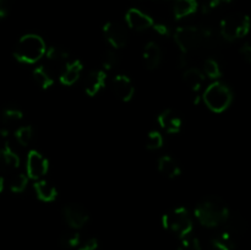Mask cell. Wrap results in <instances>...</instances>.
I'll use <instances>...</instances> for the list:
<instances>
[{
    "label": "cell",
    "mask_w": 251,
    "mask_h": 250,
    "mask_svg": "<svg viewBox=\"0 0 251 250\" xmlns=\"http://www.w3.org/2000/svg\"><path fill=\"white\" fill-rule=\"evenodd\" d=\"M118 64V55L114 50H108L103 58V70H112Z\"/></svg>",
    "instance_id": "4dcf8cb0"
},
{
    "label": "cell",
    "mask_w": 251,
    "mask_h": 250,
    "mask_svg": "<svg viewBox=\"0 0 251 250\" xmlns=\"http://www.w3.org/2000/svg\"><path fill=\"white\" fill-rule=\"evenodd\" d=\"M198 7V0H173V14L176 20L195 14Z\"/></svg>",
    "instance_id": "e0dca14e"
},
{
    "label": "cell",
    "mask_w": 251,
    "mask_h": 250,
    "mask_svg": "<svg viewBox=\"0 0 251 250\" xmlns=\"http://www.w3.org/2000/svg\"><path fill=\"white\" fill-rule=\"evenodd\" d=\"M103 33L114 49L123 48L127 43V31L120 22L109 21L103 26Z\"/></svg>",
    "instance_id": "ba28073f"
},
{
    "label": "cell",
    "mask_w": 251,
    "mask_h": 250,
    "mask_svg": "<svg viewBox=\"0 0 251 250\" xmlns=\"http://www.w3.org/2000/svg\"><path fill=\"white\" fill-rule=\"evenodd\" d=\"M238 235L230 230L225 229L212 238L211 245L213 250H235Z\"/></svg>",
    "instance_id": "9a60e30c"
},
{
    "label": "cell",
    "mask_w": 251,
    "mask_h": 250,
    "mask_svg": "<svg viewBox=\"0 0 251 250\" xmlns=\"http://www.w3.org/2000/svg\"><path fill=\"white\" fill-rule=\"evenodd\" d=\"M20 166V157L9 144L0 149V169H16Z\"/></svg>",
    "instance_id": "ffe728a7"
},
{
    "label": "cell",
    "mask_w": 251,
    "mask_h": 250,
    "mask_svg": "<svg viewBox=\"0 0 251 250\" xmlns=\"http://www.w3.org/2000/svg\"><path fill=\"white\" fill-rule=\"evenodd\" d=\"M174 41L181 53L188 54L202 47H212L216 43V34L212 28L207 27L184 26L174 31Z\"/></svg>",
    "instance_id": "6da1fadb"
},
{
    "label": "cell",
    "mask_w": 251,
    "mask_h": 250,
    "mask_svg": "<svg viewBox=\"0 0 251 250\" xmlns=\"http://www.w3.org/2000/svg\"><path fill=\"white\" fill-rule=\"evenodd\" d=\"M113 92L123 102L131 100L135 93V87L131 78L126 75L115 76L114 80H113Z\"/></svg>",
    "instance_id": "7c38bea8"
},
{
    "label": "cell",
    "mask_w": 251,
    "mask_h": 250,
    "mask_svg": "<svg viewBox=\"0 0 251 250\" xmlns=\"http://www.w3.org/2000/svg\"><path fill=\"white\" fill-rule=\"evenodd\" d=\"M162 59V51L158 44L156 42L151 41L146 44L144 49V60L147 69L153 70L159 65Z\"/></svg>",
    "instance_id": "2e32d148"
},
{
    "label": "cell",
    "mask_w": 251,
    "mask_h": 250,
    "mask_svg": "<svg viewBox=\"0 0 251 250\" xmlns=\"http://www.w3.org/2000/svg\"><path fill=\"white\" fill-rule=\"evenodd\" d=\"M32 75H33L34 81H36V82L43 88V90H47V88L53 86L54 83L53 75H51L50 70H49L48 68H46L44 65L37 66V68L33 70V73H32Z\"/></svg>",
    "instance_id": "603a6c76"
},
{
    "label": "cell",
    "mask_w": 251,
    "mask_h": 250,
    "mask_svg": "<svg viewBox=\"0 0 251 250\" xmlns=\"http://www.w3.org/2000/svg\"><path fill=\"white\" fill-rule=\"evenodd\" d=\"M250 20L249 16L242 14H233L221 21V36L226 41L233 42L235 39L243 38L249 33Z\"/></svg>",
    "instance_id": "8992f818"
},
{
    "label": "cell",
    "mask_w": 251,
    "mask_h": 250,
    "mask_svg": "<svg viewBox=\"0 0 251 250\" xmlns=\"http://www.w3.org/2000/svg\"><path fill=\"white\" fill-rule=\"evenodd\" d=\"M7 15V5L5 0H0V20L6 17Z\"/></svg>",
    "instance_id": "d590c367"
},
{
    "label": "cell",
    "mask_w": 251,
    "mask_h": 250,
    "mask_svg": "<svg viewBox=\"0 0 251 250\" xmlns=\"http://www.w3.org/2000/svg\"><path fill=\"white\" fill-rule=\"evenodd\" d=\"M81 244V234L77 232H66L60 237V245L64 249H75Z\"/></svg>",
    "instance_id": "d4e9b609"
},
{
    "label": "cell",
    "mask_w": 251,
    "mask_h": 250,
    "mask_svg": "<svg viewBox=\"0 0 251 250\" xmlns=\"http://www.w3.org/2000/svg\"><path fill=\"white\" fill-rule=\"evenodd\" d=\"M195 217L203 227L215 228L222 225L229 216V210L221 199L216 196L205 199L195 207Z\"/></svg>",
    "instance_id": "7a4b0ae2"
},
{
    "label": "cell",
    "mask_w": 251,
    "mask_h": 250,
    "mask_svg": "<svg viewBox=\"0 0 251 250\" xmlns=\"http://www.w3.org/2000/svg\"><path fill=\"white\" fill-rule=\"evenodd\" d=\"M27 184H28V176L26 174H17L16 176H14L10 183V190L15 194L24 193L25 189L27 188Z\"/></svg>",
    "instance_id": "f1b7e54d"
},
{
    "label": "cell",
    "mask_w": 251,
    "mask_h": 250,
    "mask_svg": "<svg viewBox=\"0 0 251 250\" xmlns=\"http://www.w3.org/2000/svg\"><path fill=\"white\" fill-rule=\"evenodd\" d=\"M49 169V162L41 152L36 151V150H31L27 154L26 159V171L29 179H34V180H39L42 176L47 174Z\"/></svg>",
    "instance_id": "52a82bcc"
},
{
    "label": "cell",
    "mask_w": 251,
    "mask_h": 250,
    "mask_svg": "<svg viewBox=\"0 0 251 250\" xmlns=\"http://www.w3.org/2000/svg\"><path fill=\"white\" fill-rule=\"evenodd\" d=\"M46 42L41 36L28 33L22 36L14 49V58L22 64H34L46 54Z\"/></svg>",
    "instance_id": "3957f363"
},
{
    "label": "cell",
    "mask_w": 251,
    "mask_h": 250,
    "mask_svg": "<svg viewBox=\"0 0 251 250\" xmlns=\"http://www.w3.org/2000/svg\"><path fill=\"white\" fill-rule=\"evenodd\" d=\"M44 55L53 66H59V68L63 66L64 68L68 64L69 53L60 47H49L48 49H46Z\"/></svg>",
    "instance_id": "7402d4cb"
},
{
    "label": "cell",
    "mask_w": 251,
    "mask_h": 250,
    "mask_svg": "<svg viewBox=\"0 0 251 250\" xmlns=\"http://www.w3.org/2000/svg\"><path fill=\"white\" fill-rule=\"evenodd\" d=\"M202 100L208 109L215 113H222L229 108L233 100V92L229 86L221 81H216L207 86L203 92Z\"/></svg>",
    "instance_id": "277c9868"
},
{
    "label": "cell",
    "mask_w": 251,
    "mask_h": 250,
    "mask_svg": "<svg viewBox=\"0 0 251 250\" xmlns=\"http://www.w3.org/2000/svg\"><path fill=\"white\" fill-rule=\"evenodd\" d=\"M178 250H202L201 243L199 238L191 237L190 234L181 238V242L179 244Z\"/></svg>",
    "instance_id": "f546056e"
},
{
    "label": "cell",
    "mask_w": 251,
    "mask_h": 250,
    "mask_svg": "<svg viewBox=\"0 0 251 250\" xmlns=\"http://www.w3.org/2000/svg\"><path fill=\"white\" fill-rule=\"evenodd\" d=\"M240 54L243 55V58L247 60V63H250L251 61V47L249 43H245L244 46L240 49Z\"/></svg>",
    "instance_id": "e575fe53"
},
{
    "label": "cell",
    "mask_w": 251,
    "mask_h": 250,
    "mask_svg": "<svg viewBox=\"0 0 251 250\" xmlns=\"http://www.w3.org/2000/svg\"><path fill=\"white\" fill-rule=\"evenodd\" d=\"M137 1H142V0H137Z\"/></svg>",
    "instance_id": "f35d334b"
},
{
    "label": "cell",
    "mask_w": 251,
    "mask_h": 250,
    "mask_svg": "<svg viewBox=\"0 0 251 250\" xmlns=\"http://www.w3.org/2000/svg\"><path fill=\"white\" fill-rule=\"evenodd\" d=\"M33 189L36 191L37 198L43 202H51V201L55 200L56 195H58L55 186H53L46 180H37L33 184Z\"/></svg>",
    "instance_id": "ac0fdd59"
},
{
    "label": "cell",
    "mask_w": 251,
    "mask_h": 250,
    "mask_svg": "<svg viewBox=\"0 0 251 250\" xmlns=\"http://www.w3.org/2000/svg\"><path fill=\"white\" fill-rule=\"evenodd\" d=\"M202 74L210 78H218L222 75V71H221L220 65H218V63L215 59H207V60H205V63H203Z\"/></svg>",
    "instance_id": "83f0119b"
},
{
    "label": "cell",
    "mask_w": 251,
    "mask_h": 250,
    "mask_svg": "<svg viewBox=\"0 0 251 250\" xmlns=\"http://www.w3.org/2000/svg\"><path fill=\"white\" fill-rule=\"evenodd\" d=\"M15 137L21 146H27L33 139V127L31 125L17 127V130L15 131Z\"/></svg>",
    "instance_id": "484cf974"
},
{
    "label": "cell",
    "mask_w": 251,
    "mask_h": 250,
    "mask_svg": "<svg viewBox=\"0 0 251 250\" xmlns=\"http://www.w3.org/2000/svg\"><path fill=\"white\" fill-rule=\"evenodd\" d=\"M63 217L69 227L74 229H80L90 220L87 210L78 203H69L63 208Z\"/></svg>",
    "instance_id": "9c48e42d"
},
{
    "label": "cell",
    "mask_w": 251,
    "mask_h": 250,
    "mask_svg": "<svg viewBox=\"0 0 251 250\" xmlns=\"http://www.w3.org/2000/svg\"><path fill=\"white\" fill-rule=\"evenodd\" d=\"M2 189H4V179H2L1 176H0V193H1V191H2Z\"/></svg>",
    "instance_id": "8d00e7d4"
},
{
    "label": "cell",
    "mask_w": 251,
    "mask_h": 250,
    "mask_svg": "<svg viewBox=\"0 0 251 250\" xmlns=\"http://www.w3.org/2000/svg\"><path fill=\"white\" fill-rule=\"evenodd\" d=\"M201 2H202V12L208 14L223 4V0H201Z\"/></svg>",
    "instance_id": "1f68e13d"
},
{
    "label": "cell",
    "mask_w": 251,
    "mask_h": 250,
    "mask_svg": "<svg viewBox=\"0 0 251 250\" xmlns=\"http://www.w3.org/2000/svg\"><path fill=\"white\" fill-rule=\"evenodd\" d=\"M163 142L164 140L161 132L153 130V131L149 132V135H147L146 149L151 150V151H156V150L161 149L163 146Z\"/></svg>",
    "instance_id": "4316f807"
},
{
    "label": "cell",
    "mask_w": 251,
    "mask_h": 250,
    "mask_svg": "<svg viewBox=\"0 0 251 250\" xmlns=\"http://www.w3.org/2000/svg\"><path fill=\"white\" fill-rule=\"evenodd\" d=\"M105 81H107V74H105V71L103 69L91 71L87 75V77L85 78V82H83L85 92L90 97H93V96L97 95L104 87Z\"/></svg>",
    "instance_id": "4fadbf2b"
},
{
    "label": "cell",
    "mask_w": 251,
    "mask_h": 250,
    "mask_svg": "<svg viewBox=\"0 0 251 250\" xmlns=\"http://www.w3.org/2000/svg\"><path fill=\"white\" fill-rule=\"evenodd\" d=\"M158 124L167 134H179L183 129V119L180 114L173 109H166L158 115Z\"/></svg>",
    "instance_id": "8fae6325"
},
{
    "label": "cell",
    "mask_w": 251,
    "mask_h": 250,
    "mask_svg": "<svg viewBox=\"0 0 251 250\" xmlns=\"http://www.w3.org/2000/svg\"><path fill=\"white\" fill-rule=\"evenodd\" d=\"M158 169L162 174L174 179L181 174V168L178 162L171 156H162L158 161Z\"/></svg>",
    "instance_id": "d6986e66"
},
{
    "label": "cell",
    "mask_w": 251,
    "mask_h": 250,
    "mask_svg": "<svg viewBox=\"0 0 251 250\" xmlns=\"http://www.w3.org/2000/svg\"><path fill=\"white\" fill-rule=\"evenodd\" d=\"M162 225L169 232L179 238H184L193 232V221L185 207H176L162 217Z\"/></svg>",
    "instance_id": "5b68a950"
},
{
    "label": "cell",
    "mask_w": 251,
    "mask_h": 250,
    "mask_svg": "<svg viewBox=\"0 0 251 250\" xmlns=\"http://www.w3.org/2000/svg\"><path fill=\"white\" fill-rule=\"evenodd\" d=\"M22 118H24V113L20 109H17V108H6L1 113V122L4 126L7 127V129L11 125L21 122Z\"/></svg>",
    "instance_id": "cb8c5ba5"
},
{
    "label": "cell",
    "mask_w": 251,
    "mask_h": 250,
    "mask_svg": "<svg viewBox=\"0 0 251 250\" xmlns=\"http://www.w3.org/2000/svg\"><path fill=\"white\" fill-rule=\"evenodd\" d=\"M152 28H153L154 31L159 34V36L167 37L171 34V29H169V27L167 26V25L162 24V22H154L153 26H152Z\"/></svg>",
    "instance_id": "836d02e7"
},
{
    "label": "cell",
    "mask_w": 251,
    "mask_h": 250,
    "mask_svg": "<svg viewBox=\"0 0 251 250\" xmlns=\"http://www.w3.org/2000/svg\"><path fill=\"white\" fill-rule=\"evenodd\" d=\"M183 78L184 82L186 83V86H188L190 90L195 91V92L200 91L203 82H205V75L202 74V71L199 70V69L196 68L186 69L185 73H184L183 75Z\"/></svg>",
    "instance_id": "44dd1931"
},
{
    "label": "cell",
    "mask_w": 251,
    "mask_h": 250,
    "mask_svg": "<svg viewBox=\"0 0 251 250\" xmlns=\"http://www.w3.org/2000/svg\"><path fill=\"white\" fill-rule=\"evenodd\" d=\"M83 70L82 61L76 59V60L68 63L63 69H61L59 80L64 86H73L76 81L80 78L81 73Z\"/></svg>",
    "instance_id": "5bb4252c"
},
{
    "label": "cell",
    "mask_w": 251,
    "mask_h": 250,
    "mask_svg": "<svg viewBox=\"0 0 251 250\" xmlns=\"http://www.w3.org/2000/svg\"><path fill=\"white\" fill-rule=\"evenodd\" d=\"M154 1H158V2H162V1H168V0H154Z\"/></svg>",
    "instance_id": "74e56055"
},
{
    "label": "cell",
    "mask_w": 251,
    "mask_h": 250,
    "mask_svg": "<svg viewBox=\"0 0 251 250\" xmlns=\"http://www.w3.org/2000/svg\"><path fill=\"white\" fill-rule=\"evenodd\" d=\"M125 21H126L127 26L135 31H145L153 26L154 24L153 19L150 15L141 10L135 9V7L127 10L125 14Z\"/></svg>",
    "instance_id": "30bf717a"
},
{
    "label": "cell",
    "mask_w": 251,
    "mask_h": 250,
    "mask_svg": "<svg viewBox=\"0 0 251 250\" xmlns=\"http://www.w3.org/2000/svg\"><path fill=\"white\" fill-rule=\"evenodd\" d=\"M100 248V243L96 238H90V239L85 240L83 243H81L78 245L77 250H98Z\"/></svg>",
    "instance_id": "d6a6232c"
}]
</instances>
